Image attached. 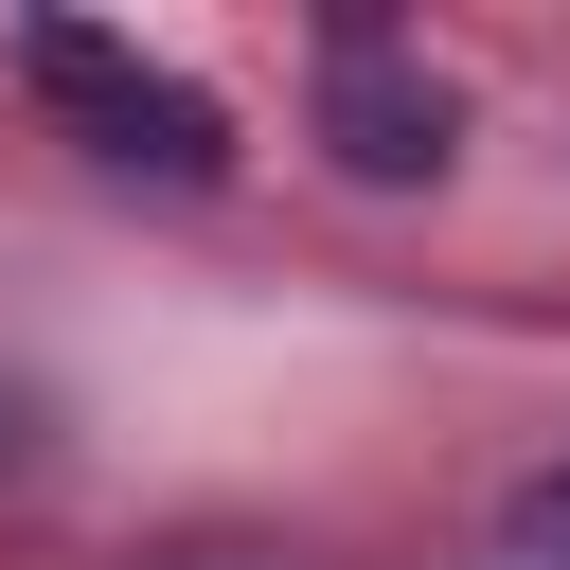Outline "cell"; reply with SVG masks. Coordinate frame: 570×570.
<instances>
[{
    "instance_id": "1",
    "label": "cell",
    "mask_w": 570,
    "mask_h": 570,
    "mask_svg": "<svg viewBox=\"0 0 570 570\" xmlns=\"http://www.w3.org/2000/svg\"><path fill=\"white\" fill-rule=\"evenodd\" d=\"M18 71H36V89L89 125V160H125V178H214V160H232L214 89L160 71V53H125V36H89V18H18Z\"/></svg>"
},
{
    "instance_id": "3",
    "label": "cell",
    "mask_w": 570,
    "mask_h": 570,
    "mask_svg": "<svg viewBox=\"0 0 570 570\" xmlns=\"http://www.w3.org/2000/svg\"><path fill=\"white\" fill-rule=\"evenodd\" d=\"M499 570H570V463H534L499 499Z\"/></svg>"
},
{
    "instance_id": "2",
    "label": "cell",
    "mask_w": 570,
    "mask_h": 570,
    "mask_svg": "<svg viewBox=\"0 0 570 570\" xmlns=\"http://www.w3.org/2000/svg\"><path fill=\"white\" fill-rule=\"evenodd\" d=\"M321 125H338L356 178H428V160H445V89L392 71V53H338V71H321Z\"/></svg>"
}]
</instances>
